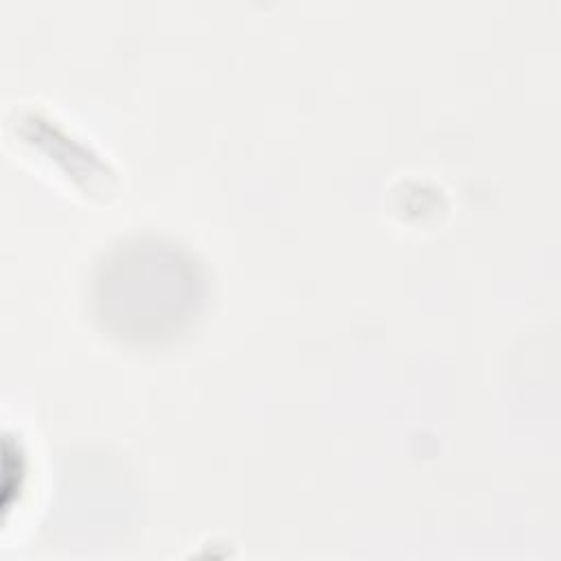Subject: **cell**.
I'll return each instance as SVG.
<instances>
[{"instance_id":"1","label":"cell","mask_w":561,"mask_h":561,"mask_svg":"<svg viewBox=\"0 0 561 561\" xmlns=\"http://www.w3.org/2000/svg\"><path fill=\"white\" fill-rule=\"evenodd\" d=\"M202 298L204 278L195 259L160 239L121 241L92 276L96 322L127 344L178 337L199 313Z\"/></svg>"}]
</instances>
